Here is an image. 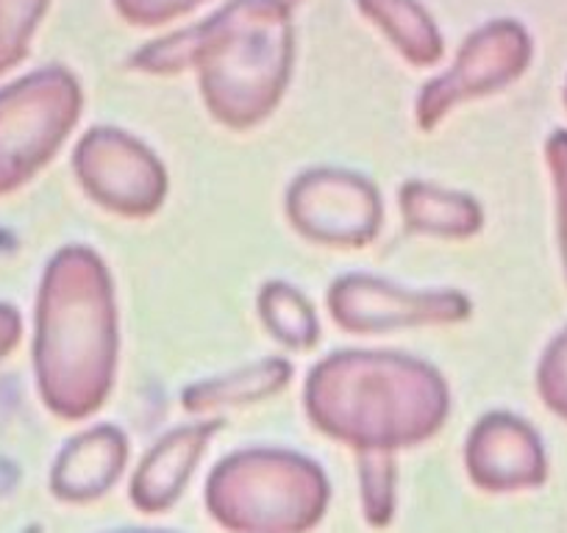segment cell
<instances>
[{"label":"cell","instance_id":"7a4b0ae2","mask_svg":"<svg viewBox=\"0 0 567 533\" xmlns=\"http://www.w3.org/2000/svg\"><path fill=\"white\" fill-rule=\"evenodd\" d=\"M45 3L48 0H0V70L12 67L23 56Z\"/></svg>","mask_w":567,"mask_h":533},{"label":"cell","instance_id":"6da1fadb","mask_svg":"<svg viewBox=\"0 0 567 533\" xmlns=\"http://www.w3.org/2000/svg\"><path fill=\"white\" fill-rule=\"evenodd\" d=\"M362 7L375 20L386 23L395 34V40L406 48L412 56L429 59L437 51V36L434 29L423 20L412 0H362Z\"/></svg>","mask_w":567,"mask_h":533},{"label":"cell","instance_id":"3957f363","mask_svg":"<svg viewBox=\"0 0 567 533\" xmlns=\"http://www.w3.org/2000/svg\"><path fill=\"white\" fill-rule=\"evenodd\" d=\"M117 3L125 9V14L134 20H159L173 12H182V9L193 7L195 0H117Z\"/></svg>","mask_w":567,"mask_h":533}]
</instances>
